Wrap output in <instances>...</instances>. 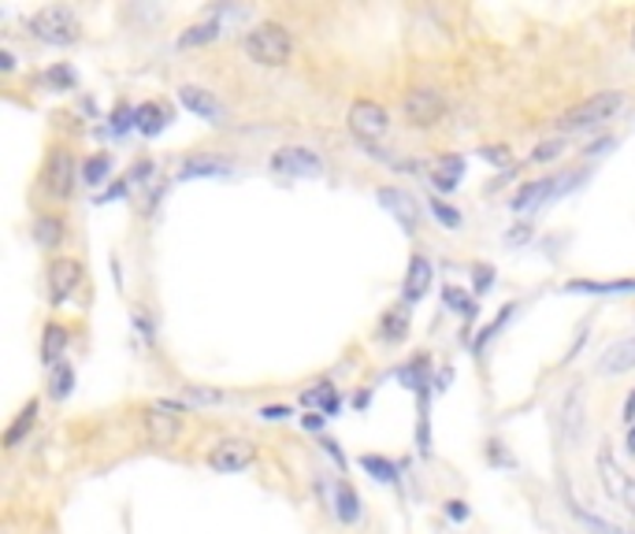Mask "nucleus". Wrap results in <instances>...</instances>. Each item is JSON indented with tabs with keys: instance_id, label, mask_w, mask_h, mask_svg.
<instances>
[{
	"instance_id": "1",
	"label": "nucleus",
	"mask_w": 635,
	"mask_h": 534,
	"mask_svg": "<svg viewBox=\"0 0 635 534\" xmlns=\"http://www.w3.org/2000/svg\"><path fill=\"white\" fill-rule=\"evenodd\" d=\"M242 49H246V56L260 67H287L290 60H294V34H290L283 23L268 19V23H257L253 30H249Z\"/></svg>"
},
{
	"instance_id": "2",
	"label": "nucleus",
	"mask_w": 635,
	"mask_h": 534,
	"mask_svg": "<svg viewBox=\"0 0 635 534\" xmlns=\"http://www.w3.org/2000/svg\"><path fill=\"white\" fill-rule=\"evenodd\" d=\"M624 93L617 90H606V93H595V97L572 104V108L561 112L558 119V130L561 134H576V130H591V127H602V123L617 119V115L624 112Z\"/></svg>"
},
{
	"instance_id": "3",
	"label": "nucleus",
	"mask_w": 635,
	"mask_h": 534,
	"mask_svg": "<svg viewBox=\"0 0 635 534\" xmlns=\"http://www.w3.org/2000/svg\"><path fill=\"white\" fill-rule=\"evenodd\" d=\"M75 182H79L75 156H71V149L60 145V149H52L45 156V164H41L38 186H41V193H45L52 205H64V201H71V193H75Z\"/></svg>"
},
{
	"instance_id": "4",
	"label": "nucleus",
	"mask_w": 635,
	"mask_h": 534,
	"mask_svg": "<svg viewBox=\"0 0 635 534\" xmlns=\"http://www.w3.org/2000/svg\"><path fill=\"white\" fill-rule=\"evenodd\" d=\"M30 34L45 41V45H75L82 38V23L67 4H49L30 19Z\"/></svg>"
},
{
	"instance_id": "5",
	"label": "nucleus",
	"mask_w": 635,
	"mask_h": 534,
	"mask_svg": "<svg viewBox=\"0 0 635 534\" xmlns=\"http://www.w3.org/2000/svg\"><path fill=\"white\" fill-rule=\"evenodd\" d=\"M584 431H587V386L569 383L565 394H561V434H565V446L576 449L584 442Z\"/></svg>"
},
{
	"instance_id": "6",
	"label": "nucleus",
	"mask_w": 635,
	"mask_h": 534,
	"mask_svg": "<svg viewBox=\"0 0 635 534\" xmlns=\"http://www.w3.org/2000/svg\"><path fill=\"white\" fill-rule=\"evenodd\" d=\"M346 123H350L353 138H361V142H379V138H387V130H391V112L383 108L379 101H364V97H361V101L350 104Z\"/></svg>"
},
{
	"instance_id": "7",
	"label": "nucleus",
	"mask_w": 635,
	"mask_h": 534,
	"mask_svg": "<svg viewBox=\"0 0 635 534\" xmlns=\"http://www.w3.org/2000/svg\"><path fill=\"white\" fill-rule=\"evenodd\" d=\"M402 115L409 127H435L446 115V97L435 86H416L402 97Z\"/></svg>"
},
{
	"instance_id": "8",
	"label": "nucleus",
	"mask_w": 635,
	"mask_h": 534,
	"mask_svg": "<svg viewBox=\"0 0 635 534\" xmlns=\"http://www.w3.org/2000/svg\"><path fill=\"white\" fill-rule=\"evenodd\" d=\"M257 460V442L249 438H223L208 449V468L212 471H223V475H235V471L249 468Z\"/></svg>"
},
{
	"instance_id": "9",
	"label": "nucleus",
	"mask_w": 635,
	"mask_h": 534,
	"mask_svg": "<svg viewBox=\"0 0 635 534\" xmlns=\"http://www.w3.org/2000/svg\"><path fill=\"white\" fill-rule=\"evenodd\" d=\"M272 171L283 178H316L324 175V160L312 149H305V145H283L272 156Z\"/></svg>"
},
{
	"instance_id": "10",
	"label": "nucleus",
	"mask_w": 635,
	"mask_h": 534,
	"mask_svg": "<svg viewBox=\"0 0 635 534\" xmlns=\"http://www.w3.org/2000/svg\"><path fill=\"white\" fill-rule=\"evenodd\" d=\"M598 479H602V490L610 494L613 505H621L624 512H632L635 516V479L624 468L613 464L610 453H598Z\"/></svg>"
},
{
	"instance_id": "11",
	"label": "nucleus",
	"mask_w": 635,
	"mask_h": 534,
	"mask_svg": "<svg viewBox=\"0 0 635 534\" xmlns=\"http://www.w3.org/2000/svg\"><path fill=\"white\" fill-rule=\"evenodd\" d=\"M82 282V264L71 256H56L49 264V275H45V286H49V301L52 305H64V301H71V293L79 290Z\"/></svg>"
},
{
	"instance_id": "12",
	"label": "nucleus",
	"mask_w": 635,
	"mask_h": 534,
	"mask_svg": "<svg viewBox=\"0 0 635 534\" xmlns=\"http://www.w3.org/2000/svg\"><path fill=\"white\" fill-rule=\"evenodd\" d=\"M595 371L602 375V379H621V375L635 371V334H628V338L610 342L606 349L598 353Z\"/></svg>"
},
{
	"instance_id": "13",
	"label": "nucleus",
	"mask_w": 635,
	"mask_h": 534,
	"mask_svg": "<svg viewBox=\"0 0 635 534\" xmlns=\"http://www.w3.org/2000/svg\"><path fill=\"white\" fill-rule=\"evenodd\" d=\"M142 427L145 434H149V442L156 446H175L183 434V420L179 416H171V405H153L142 412Z\"/></svg>"
},
{
	"instance_id": "14",
	"label": "nucleus",
	"mask_w": 635,
	"mask_h": 534,
	"mask_svg": "<svg viewBox=\"0 0 635 534\" xmlns=\"http://www.w3.org/2000/svg\"><path fill=\"white\" fill-rule=\"evenodd\" d=\"M565 186L558 182V175H550V178H535V182H524L520 190L513 193V201H509V208H513L517 216H524V212H532V208H543L550 197L561 193Z\"/></svg>"
},
{
	"instance_id": "15",
	"label": "nucleus",
	"mask_w": 635,
	"mask_h": 534,
	"mask_svg": "<svg viewBox=\"0 0 635 534\" xmlns=\"http://www.w3.org/2000/svg\"><path fill=\"white\" fill-rule=\"evenodd\" d=\"M30 234H34V245L41 253H56L67 242V219L56 212H38L34 223H30Z\"/></svg>"
},
{
	"instance_id": "16",
	"label": "nucleus",
	"mask_w": 635,
	"mask_h": 534,
	"mask_svg": "<svg viewBox=\"0 0 635 534\" xmlns=\"http://www.w3.org/2000/svg\"><path fill=\"white\" fill-rule=\"evenodd\" d=\"M431 290V260L428 256H413L409 260V271H405V282H402V301L405 305H420Z\"/></svg>"
},
{
	"instance_id": "17",
	"label": "nucleus",
	"mask_w": 635,
	"mask_h": 534,
	"mask_svg": "<svg viewBox=\"0 0 635 534\" xmlns=\"http://www.w3.org/2000/svg\"><path fill=\"white\" fill-rule=\"evenodd\" d=\"M179 104L186 112H194L197 119H208V123H220L223 119V104L212 97L208 90L201 86H179Z\"/></svg>"
},
{
	"instance_id": "18",
	"label": "nucleus",
	"mask_w": 635,
	"mask_h": 534,
	"mask_svg": "<svg viewBox=\"0 0 635 534\" xmlns=\"http://www.w3.org/2000/svg\"><path fill=\"white\" fill-rule=\"evenodd\" d=\"M64 353H67V327L60 320H49L45 327H41V364H45V368H60Z\"/></svg>"
},
{
	"instance_id": "19",
	"label": "nucleus",
	"mask_w": 635,
	"mask_h": 534,
	"mask_svg": "<svg viewBox=\"0 0 635 534\" xmlns=\"http://www.w3.org/2000/svg\"><path fill=\"white\" fill-rule=\"evenodd\" d=\"M379 197V205L387 208V212L398 219V223L405 227V230H413V223H416V208H413V197L409 193H402V190H394V186H387V190H379L376 193Z\"/></svg>"
},
{
	"instance_id": "20",
	"label": "nucleus",
	"mask_w": 635,
	"mask_h": 534,
	"mask_svg": "<svg viewBox=\"0 0 635 534\" xmlns=\"http://www.w3.org/2000/svg\"><path fill=\"white\" fill-rule=\"evenodd\" d=\"M565 505H569V512H572V520H576L587 534H635V531H624V527H617V523L595 516V512H587L584 505H580V501H572V498L565 501Z\"/></svg>"
},
{
	"instance_id": "21",
	"label": "nucleus",
	"mask_w": 635,
	"mask_h": 534,
	"mask_svg": "<svg viewBox=\"0 0 635 534\" xmlns=\"http://www.w3.org/2000/svg\"><path fill=\"white\" fill-rule=\"evenodd\" d=\"M569 293H595V297H606V293H635V279H610V282H595V279H572Z\"/></svg>"
},
{
	"instance_id": "22",
	"label": "nucleus",
	"mask_w": 635,
	"mask_h": 534,
	"mask_svg": "<svg viewBox=\"0 0 635 534\" xmlns=\"http://www.w3.org/2000/svg\"><path fill=\"white\" fill-rule=\"evenodd\" d=\"M38 423V401H27L23 408H19V416L12 420V427L4 431V449H19L23 446V438L34 431Z\"/></svg>"
},
{
	"instance_id": "23",
	"label": "nucleus",
	"mask_w": 635,
	"mask_h": 534,
	"mask_svg": "<svg viewBox=\"0 0 635 534\" xmlns=\"http://www.w3.org/2000/svg\"><path fill=\"white\" fill-rule=\"evenodd\" d=\"M134 127H138L145 138H156V134L168 127V112H164L160 104H142V108H134Z\"/></svg>"
},
{
	"instance_id": "24",
	"label": "nucleus",
	"mask_w": 635,
	"mask_h": 534,
	"mask_svg": "<svg viewBox=\"0 0 635 534\" xmlns=\"http://www.w3.org/2000/svg\"><path fill=\"white\" fill-rule=\"evenodd\" d=\"M220 23L216 19H201V23H194V27H186L183 34H179V41L175 45L179 49H197V45H208V41H216L220 38Z\"/></svg>"
},
{
	"instance_id": "25",
	"label": "nucleus",
	"mask_w": 635,
	"mask_h": 534,
	"mask_svg": "<svg viewBox=\"0 0 635 534\" xmlns=\"http://www.w3.org/2000/svg\"><path fill=\"white\" fill-rule=\"evenodd\" d=\"M335 501H339L335 512H339L342 523H353L361 516V498H357V490L346 483V479H339V483H335Z\"/></svg>"
},
{
	"instance_id": "26",
	"label": "nucleus",
	"mask_w": 635,
	"mask_h": 534,
	"mask_svg": "<svg viewBox=\"0 0 635 534\" xmlns=\"http://www.w3.org/2000/svg\"><path fill=\"white\" fill-rule=\"evenodd\" d=\"M405 334H409V316H405V308L387 312V316H383V327H379V342L394 345V342H402Z\"/></svg>"
},
{
	"instance_id": "27",
	"label": "nucleus",
	"mask_w": 635,
	"mask_h": 534,
	"mask_svg": "<svg viewBox=\"0 0 635 534\" xmlns=\"http://www.w3.org/2000/svg\"><path fill=\"white\" fill-rule=\"evenodd\" d=\"M461 167H465V160L461 156H450V160H443L439 164V171H435L431 178H435V186H439V190H457V182H461Z\"/></svg>"
},
{
	"instance_id": "28",
	"label": "nucleus",
	"mask_w": 635,
	"mask_h": 534,
	"mask_svg": "<svg viewBox=\"0 0 635 534\" xmlns=\"http://www.w3.org/2000/svg\"><path fill=\"white\" fill-rule=\"evenodd\" d=\"M71 386H75V371H71V364L64 360L60 368H52V379H49V397L52 401H64L71 394Z\"/></svg>"
},
{
	"instance_id": "29",
	"label": "nucleus",
	"mask_w": 635,
	"mask_h": 534,
	"mask_svg": "<svg viewBox=\"0 0 635 534\" xmlns=\"http://www.w3.org/2000/svg\"><path fill=\"white\" fill-rule=\"evenodd\" d=\"M108 175H112V156H104V153L90 156L86 167H82V182H86V186H101Z\"/></svg>"
},
{
	"instance_id": "30",
	"label": "nucleus",
	"mask_w": 635,
	"mask_h": 534,
	"mask_svg": "<svg viewBox=\"0 0 635 534\" xmlns=\"http://www.w3.org/2000/svg\"><path fill=\"white\" fill-rule=\"evenodd\" d=\"M361 468L372 471L379 483H394V479H398V468H394L391 460H383V457H361Z\"/></svg>"
},
{
	"instance_id": "31",
	"label": "nucleus",
	"mask_w": 635,
	"mask_h": 534,
	"mask_svg": "<svg viewBox=\"0 0 635 534\" xmlns=\"http://www.w3.org/2000/svg\"><path fill=\"white\" fill-rule=\"evenodd\" d=\"M428 208H431V216L439 219L443 227H450V230H457V227H461V212H457L454 205H446L443 197H431V205H428Z\"/></svg>"
},
{
	"instance_id": "32",
	"label": "nucleus",
	"mask_w": 635,
	"mask_h": 534,
	"mask_svg": "<svg viewBox=\"0 0 635 534\" xmlns=\"http://www.w3.org/2000/svg\"><path fill=\"white\" fill-rule=\"evenodd\" d=\"M565 149H569L565 138H550V142L535 145V149H532V164H550V160H558V156L565 153Z\"/></svg>"
},
{
	"instance_id": "33",
	"label": "nucleus",
	"mask_w": 635,
	"mask_h": 534,
	"mask_svg": "<svg viewBox=\"0 0 635 534\" xmlns=\"http://www.w3.org/2000/svg\"><path fill=\"white\" fill-rule=\"evenodd\" d=\"M231 167L220 164V160H190L183 167V178H194V175H227Z\"/></svg>"
},
{
	"instance_id": "34",
	"label": "nucleus",
	"mask_w": 635,
	"mask_h": 534,
	"mask_svg": "<svg viewBox=\"0 0 635 534\" xmlns=\"http://www.w3.org/2000/svg\"><path fill=\"white\" fill-rule=\"evenodd\" d=\"M509 316H513V305H506L502 312H498V316H495V323H491V327H487V331L480 334V338H476V342H472V349H483V345H487V342H491V338H495V334H498V331H502V327H506V323H509Z\"/></svg>"
},
{
	"instance_id": "35",
	"label": "nucleus",
	"mask_w": 635,
	"mask_h": 534,
	"mask_svg": "<svg viewBox=\"0 0 635 534\" xmlns=\"http://www.w3.org/2000/svg\"><path fill=\"white\" fill-rule=\"evenodd\" d=\"M127 127H134V112L127 108V104H119V108L112 112V130H116V134H123Z\"/></svg>"
},
{
	"instance_id": "36",
	"label": "nucleus",
	"mask_w": 635,
	"mask_h": 534,
	"mask_svg": "<svg viewBox=\"0 0 635 534\" xmlns=\"http://www.w3.org/2000/svg\"><path fill=\"white\" fill-rule=\"evenodd\" d=\"M483 160H491V164H509L513 156H509V145H483L480 149Z\"/></svg>"
},
{
	"instance_id": "37",
	"label": "nucleus",
	"mask_w": 635,
	"mask_h": 534,
	"mask_svg": "<svg viewBox=\"0 0 635 534\" xmlns=\"http://www.w3.org/2000/svg\"><path fill=\"white\" fill-rule=\"evenodd\" d=\"M443 297H446V305H450L454 312H472V308H476L472 301H465V293H461V290H446Z\"/></svg>"
},
{
	"instance_id": "38",
	"label": "nucleus",
	"mask_w": 635,
	"mask_h": 534,
	"mask_svg": "<svg viewBox=\"0 0 635 534\" xmlns=\"http://www.w3.org/2000/svg\"><path fill=\"white\" fill-rule=\"evenodd\" d=\"M495 282V268L491 264H480V275H476V293H483L487 286Z\"/></svg>"
},
{
	"instance_id": "39",
	"label": "nucleus",
	"mask_w": 635,
	"mask_h": 534,
	"mask_svg": "<svg viewBox=\"0 0 635 534\" xmlns=\"http://www.w3.org/2000/svg\"><path fill=\"white\" fill-rule=\"evenodd\" d=\"M287 416H290V408H283V405L260 408V420H287Z\"/></svg>"
},
{
	"instance_id": "40",
	"label": "nucleus",
	"mask_w": 635,
	"mask_h": 534,
	"mask_svg": "<svg viewBox=\"0 0 635 534\" xmlns=\"http://www.w3.org/2000/svg\"><path fill=\"white\" fill-rule=\"evenodd\" d=\"M621 423L635 427V390L628 394V401H624V408H621Z\"/></svg>"
},
{
	"instance_id": "41",
	"label": "nucleus",
	"mask_w": 635,
	"mask_h": 534,
	"mask_svg": "<svg viewBox=\"0 0 635 534\" xmlns=\"http://www.w3.org/2000/svg\"><path fill=\"white\" fill-rule=\"evenodd\" d=\"M134 323H138L142 338H149V342H153V320H145V316H134Z\"/></svg>"
},
{
	"instance_id": "42",
	"label": "nucleus",
	"mask_w": 635,
	"mask_h": 534,
	"mask_svg": "<svg viewBox=\"0 0 635 534\" xmlns=\"http://www.w3.org/2000/svg\"><path fill=\"white\" fill-rule=\"evenodd\" d=\"M123 193H127V182H116L108 193H101V201H112V197H123Z\"/></svg>"
},
{
	"instance_id": "43",
	"label": "nucleus",
	"mask_w": 635,
	"mask_h": 534,
	"mask_svg": "<svg viewBox=\"0 0 635 534\" xmlns=\"http://www.w3.org/2000/svg\"><path fill=\"white\" fill-rule=\"evenodd\" d=\"M450 516H454V520H465V516H468L465 501H450Z\"/></svg>"
},
{
	"instance_id": "44",
	"label": "nucleus",
	"mask_w": 635,
	"mask_h": 534,
	"mask_svg": "<svg viewBox=\"0 0 635 534\" xmlns=\"http://www.w3.org/2000/svg\"><path fill=\"white\" fill-rule=\"evenodd\" d=\"M305 427L309 431H320V427H324V416H305Z\"/></svg>"
},
{
	"instance_id": "45",
	"label": "nucleus",
	"mask_w": 635,
	"mask_h": 534,
	"mask_svg": "<svg viewBox=\"0 0 635 534\" xmlns=\"http://www.w3.org/2000/svg\"><path fill=\"white\" fill-rule=\"evenodd\" d=\"M0 67H4V71H12V67H15V56H12V52H0Z\"/></svg>"
},
{
	"instance_id": "46",
	"label": "nucleus",
	"mask_w": 635,
	"mask_h": 534,
	"mask_svg": "<svg viewBox=\"0 0 635 534\" xmlns=\"http://www.w3.org/2000/svg\"><path fill=\"white\" fill-rule=\"evenodd\" d=\"M628 453H635V427L628 431Z\"/></svg>"
},
{
	"instance_id": "47",
	"label": "nucleus",
	"mask_w": 635,
	"mask_h": 534,
	"mask_svg": "<svg viewBox=\"0 0 635 534\" xmlns=\"http://www.w3.org/2000/svg\"><path fill=\"white\" fill-rule=\"evenodd\" d=\"M632 45H635V27H632Z\"/></svg>"
}]
</instances>
